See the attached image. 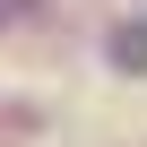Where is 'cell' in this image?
<instances>
[{"instance_id":"6da1fadb","label":"cell","mask_w":147,"mask_h":147,"mask_svg":"<svg viewBox=\"0 0 147 147\" xmlns=\"http://www.w3.org/2000/svg\"><path fill=\"white\" fill-rule=\"evenodd\" d=\"M113 52H121V61H147V26H138V35H121Z\"/></svg>"}]
</instances>
